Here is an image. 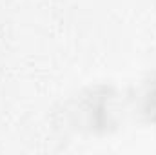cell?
Returning <instances> with one entry per match:
<instances>
[{
  "label": "cell",
  "mask_w": 156,
  "mask_h": 155,
  "mask_svg": "<svg viewBox=\"0 0 156 155\" xmlns=\"http://www.w3.org/2000/svg\"><path fill=\"white\" fill-rule=\"evenodd\" d=\"M153 99H151V104H149V110L153 112V115H154V119H156V91L151 95Z\"/></svg>",
  "instance_id": "obj_1"
}]
</instances>
